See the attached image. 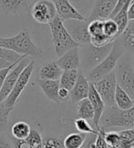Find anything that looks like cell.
Returning a JSON list of instances; mask_svg holds the SVG:
<instances>
[{
	"instance_id": "cell-32",
	"label": "cell",
	"mask_w": 134,
	"mask_h": 148,
	"mask_svg": "<svg viewBox=\"0 0 134 148\" xmlns=\"http://www.w3.org/2000/svg\"><path fill=\"white\" fill-rule=\"evenodd\" d=\"M24 56H20L11 50L6 49L3 47H0V58L6 60L10 63H15L20 58H22Z\"/></svg>"
},
{
	"instance_id": "cell-31",
	"label": "cell",
	"mask_w": 134,
	"mask_h": 148,
	"mask_svg": "<svg viewBox=\"0 0 134 148\" xmlns=\"http://www.w3.org/2000/svg\"><path fill=\"white\" fill-rule=\"evenodd\" d=\"M103 24L104 21L102 20H93L88 24V32L92 36H97L104 34L103 32Z\"/></svg>"
},
{
	"instance_id": "cell-2",
	"label": "cell",
	"mask_w": 134,
	"mask_h": 148,
	"mask_svg": "<svg viewBox=\"0 0 134 148\" xmlns=\"http://www.w3.org/2000/svg\"><path fill=\"white\" fill-rule=\"evenodd\" d=\"M48 25L53 47L57 56L59 57L63 56L70 49L79 47V45L76 43L71 36L69 35L68 31L64 25V21L59 16H57Z\"/></svg>"
},
{
	"instance_id": "cell-3",
	"label": "cell",
	"mask_w": 134,
	"mask_h": 148,
	"mask_svg": "<svg viewBox=\"0 0 134 148\" xmlns=\"http://www.w3.org/2000/svg\"><path fill=\"white\" fill-rule=\"evenodd\" d=\"M125 53H126L125 48L122 47V45L120 44V42L117 38L114 41L113 47L111 51V53L108 54V56L98 66H96L90 72L88 73L87 78L88 79V81L94 83L101 78H103L104 76L108 75V74L114 72L119 60Z\"/></svg>"
},
{
	"instance_id": "cell-18",
	"label": "cell",
	"mask_w": 134,
	"mask_h": 148,
	"mask_svg": "<svg viewBox=\"0 0 134 148\" xmlns=\"http://www.w3.org/2000/svg\"><path fill=\"white\" fill-rule=\"evenodd\" d=\"M29 0H0V10L6 14H14L28 9Z\"/></svg>"
},
{
	"instance_id": "cell-30",
	"label": "cell",
	"mask_w": 134,
	"mask_h": 148,
	"mask_svg": "<svg viewBox=\"0 0 134 148\" xmlns=\"http://www.w3.org/2000/svg\"><path fill=\"white\" fill-rule=\"evenodd\" d=\"M12 109L8 108L5 103L0 104V132H5L8 123V116Z\"/></svg>"
},
{
	"instance_id": "cell-38",
	"label": "cell",
	"mask_w": 134,
	"mask_h": 148,
	"mask_svg": "<svg viewBox=\"0 0 134 148\" xmlns=\"http://www.w3.org/2000/svg\"><path fill=\"white\" fill-rule=\"evenodd\" d=\"M104 134L105 131L103 129L99 130V133L95 140V148H108V145H107L104 138Z\"/></svg>"
},
{
	"instance_id": "cell-1",
	"label": "cell",
	"mask_w": 134,
	"mask_h": 148,
	"mask_svg": "<svg viewBox=\"0 0 134 148\" xmlns=\"http://www.w3.org/2000/svg\"><path fill=\"white\" fill-rule=\"evenodd\" d=\"M0 47L11 50L20 56H31L35 59H40L43 55L42 50L32 41L29 32L23 29L11 37H0Z\"/></svg>"
},
{
	"instance_id": "cell-47",
	"label": "cell",
	"mask_w": 134,
	"mask_h": 148,
	"mask_svg": "<svg viewBox=\"0 0 134 148\" xmlns=\"http://www.w3.org/2000/svg\"><path fill=\"white\" fill-rule=\"evenodd\" d=\"M132 128H133V129H134V125H133V127H132Z\"/></svg>"
},
{
	"instance_id": "cell-21",
	"label": "cell",
	"mask_w": 134,
	"mask_h": 148,
	"mask_svg": "<svg viewBox=\"0 0 134 148\" xmlns=\"http://www.w3.org/2000/svg\"><path fill=\"white\" fill-rule=\"evenodd\" d=\"M77 110H78V115L79 118L86 119L88 121H93L95 115L94 108L88 98L79 101L77 106Z\"/></svg>"
},
{
	"instance_id": "cell-26",
	"label": "cell",
	"mask_w": 134,
	"mask_h": 148,
	"mask_svg": "<svg viewBox=\"0 0 134 148\" xmlns=\"http://www.w3.org/2000/svg\"><path fill=\"white\" fill-rule=\"evenodd\" d=\"M130 5H131V4L130 5H126L122 9L118 12V14H116L111 18L118 25L119 31V36L123 33V31L126 29L127 25H129L130 19H129V16H128V10H129V6Z\"/></svg>"
},
{
	"instance_id": "cell-41",
	"label": "cell",
	"mask_w": 134,
	"mask_h": 148,
	"mask_svg": "<svg viewBox=\"0 0 134 148\" xmlns=\"http://www.w3.org/2000/svg\"><path fill=\"white\" fill-rule=\"evenodd\" d=\"M97 136L95 134H89V136H87L86 142L82 148H95V140Z\"/></svg>"
},
{
	"instance_id": "cell-25",
	"label": "cell",
	"mask_w": 134,
	"mask_h": 148,
	"mask_svg": "<svg viewBox=\"0 0 134 148\" xmlns=\"http://www.w3.org/2000/svg\"><path fill=\"white\" fill-rule=\"evenodd\" d=\"M69 2L88 20L96 0H69Z\"/></svg>"
},
{
	"instance_id": "cell-4",
	"label": "cell",
	"mask_w": 134,
	"mask_h": 148,
	"mask_svg": "<svg viewBox=\"0 0 134 148\" xmlns=\"http://www.w3.org/2000/svg\"><path fill=\"white\" fill-rule=\"evenodd\" d=\"M113 45L114 42L102 47H95L92 44L79 47L80 65L82 66L83 70L88 73L98 66L111 53Z\"/></svg>"
},
{
	"instance_id": "cell-42",
	"label": "cell",
	"mask_w": 134,
	"mask_h": 148,
	"mask_svg": "<svg viewBox=\"0 0 134 148\" xmlns=\"http://www.w3.org/2000/svg\"><path fill=\"white\" fill-rule=\"evenodd\" d=\"M13 145H14L15 148H32L26 140H17V139H13Z\"/></svg>"
},
{
	"instance_id": "cell-48",
	"label": "cell",
	"mask_w": 134,
	"mask_h": 148,
	"mask_svg": "<svg viewBox=\"0 0 134 148\" xmlns=\"http://www.w3.org/2000/svg\"><path fill=\"white\" fill-rule=\"evenodd\" d=\"M42 148H43V147H42Z\"/></svg>"
},
{
	"instance_id": "cell-16",
	"label": "cell",
	"mask_w": 134,
	"mask_h": 148,
	"mask_svg": "<svg viewBox=\"0 0 134 148\" xmlns=\"http://www.w3.org/2000/svg\"><path fill=\"white\" fill-rule=\"evenodd\" d=\"M37 83L48 99L57 104H60L61 102L59 98V90L60 88L59 80H46L37 78Z\"/></svg>"
},
{
	"instance_id": "cell-33",
	"label": "cell",
	"mask_w": 134,
	"mask_h": 148,
	"mask_svg": "<svg viewBox=\"0 0 134 148\" xmlns=\"http://www.w3.org/2000/svg\"><path fill=\"white\" fill-rule=\"evenodd\" d=\"M114 41H115V39H113V38H111V37H108L105 34L91 37V44L94 45L95 47H105L108 44L113 43Z\"/></svg>"
},
{
	"instance_id": "cell-6",
	"label": "cell",
	"mask_w": 134,
	"mask_h": 148,
	"mask_svg": "<svg viewBox=\"0 0 134 148\" xmlns=\"http://www.w3.org/2000/svg\"><path fill=\"white\" fill-rule=\"evenodd\" d=\"M107 107H117L115 103V94L118 86L115 73L112 72L98 81L92 83Z\"/></svg>"
},
{
	"instance_id": "cell-15",
	"label": "cell",
	"mask_w": 134,
	"mask_h": 148,
	"mask_svg": "<svg viewBox=\"0 0 134 148\" xmlns=\"http://www.w3.org/2000/svg\"><path fill=\"white\" fill-rule=\"evenodd\" d=\"M89 88H90V82L88 81L87 76L82 72H79V78L75 86L70 91V99L72 103H78L83 99L88 97Z\"/></svg>"
},
{
	"instance_id": "cell-45",
	"label": "cell",
	"mask_w": 134,
	"mask_h": 148,
	"mask_svg": "<svg viewBox=\"0 0 134 148\" xmlns=\"http://www.w3.org/2000/svg\"><path fill=\"white\" fill-rule=\"evenodd\" d=\"M131 58H132V66H133V69H134V56L131 57Z\"/></svg>"
},
{
	"instance_id": "cell-20",
	"label": "cell",
	"mask_w": 134,
	"mask_h": 148,
	"mask_svg": "<svg viewBox=\"0 0 134 148\" xmlns=\"http://www.w3.org/2000/svg\"><path fill=\"white\" fill-rule=\"evenodd\" d=\"M115 103L116 106L120 110H129L134 105V99L120 86H117L115 94Z\"/></svg>"
},
{
	"instance_id": "cell-28",
	"label": "cell",
	"mask_w": 134,
	"mask_h": 148,
	"mask_svg": "<svg viewBox=\"0 0 134 148\" xmlns=\"http://www.w3.org/2000/svg\"><path fill=\"white\" fill-rule=\"evenodd\" d=\"M103 32L106 36H108V37L113 38V39H115V40H116L117 38L119 36V31L118 25L111 18L107 19V20L104 21Z\"/></svg>"
},
{
	"instance_id": "cell-34",
	"label": "cell",
	"mask_w": 134,
	"mask_h": 148,
	"mask_svg": "<svg viewBox=\"0 0 134 148\" xmlns=\"http://www.w3.org/2000/svg\"><path fill=\"white\" fill-rule=\"evenodd\" d=\"M104 138L107 145L110 147H116L120 142L119 134L117 132H105Z\"/></svg>"
},
{
	"instance_id": "cell-5",
	"label": "cell",
	"mask_w": 134,
	"mask_h": 148,
	"mask_svg": "<svg viewBox=\"0 0 134 148\" xmlns=\"http://www.w3.org/2000/svg\"><path fill=\"white\" fill-rule=\"evenodd\" d=\"M130 53L126 52L119 60L114 73L118 86L134 99V69Z\"/></svg>"
},
{
	"instance_id": "cell-35",
	"label": "cell",
	"mask_w": 134,
	"mask_h": 148,
	"mask_svg": "<svg viewBox=\"0 0 134 148\" xmlns=\"http://www.w3.org/2000/svg\"><path fill=\"white\" fill-rule=\"evenodd\" d=\"M43 148H66L62 140L56 137H49L44 140Z\"/></svg>"
},
{
	"instance_id": "cell-9",
	"label": "cell",
	"mask_w": 134,
	"mask_h": 148,
	"mask_svg": "<svg viewBox=\"0 0 134 148\" xmlns=\"http://www.w3.org/2000/svg\"><path fill=\"white\" fill-rule=\"evenodd\" d=\"M33 71H34V61H30L28 66L23 70L20 76L18 77V80L17 81L14 88H13L11 93L8 96V98L4 101L5 105L8 108L12 109V110L14 109V106L17 104L19 96L21 95L25 87L27 86V85L28 84Z\"/></svg>"
},
{
	"instance_id": "cell-37",
	"label": "cell",
	"mask_w": 134,
	"mask_h": 148,
	"mask_svg": "<svg viewBox=\"0 0 134 148\" xmlns=\"http://www.w3.org/2000/svg\"><path fill=\"white\" fill-rule=\"evenodd\" d=\"M25 57H27V56H24L22 58H20L19 60H17V62H15V63H13L11 66H8V67H6V68H3V69H1L0 70V91H1V89H2V87H3V85H4V83H5V80H6V76H8V75L9 74V72L11 71V70L14 68L17 64L20 62L23 58H25Z\"/></svg>"
},
{
	"instance_id": "cell-8",
	"label": "cell",
	"mask_w": 134,
	"mask_h": 148,
	"mask_svg": "<svg viewBox=\"0 0 134 148\" xmlns=\"http://www.w3.org/2000/svg\"><path fill=\"white\" fill-rule=\"evenodd\" d=\"M31 16L39 24H49L57 16V11L51 0H38L31 9Z\"/></svg>"
},
{
	"instance_id": "cell-22",
	"label": "cell",
	"mask_w": 134,
	"mask_h": 148,
	"mask_svg": "<svg viewBox=\"0 0 134 148\" xmlns=\"http://www.w3.org/2000/svg\"><path fill=\"white\" fill-rule=\"evenodd\" d=\"M79 74V70H67V71H63L62 75L59 79L60 87L67 88L69 91H71L72 88L75 86L77 81H78Z\"/></svg>"
},
{
	"instance_id": "cell-43",
	"label": "cell",
	"mask_w": 134,
	"mask_h": 148,
	"mask_svg": "<svg viewBox=\"0 0 134 148\" xmlns=\"http://www.w3.org/2000/svg\"><path fill=\"white\" fill-rule=\"evenodd\" d=\"M128 16H129L130 21L134 20V0L131 2V5L129 6V10H128Z\"/></svg>"
},
{
	"instance_id": "cell-19",
	"label": "cell",
	"mask_w": 134,
	"mask_h": 148,
	"mask_svg": "<svg viewBox=\"0 0 134 148\" xmlns=\"http://www.w3.org/2000/svg\"><path fill=\"white\" fill-rule=\"evenodd\" d=\"M118 40L125 48L126 52L134 55V20L129 22L123 33L118 37Z\"/></svg>"
},
{
	"instance_id": "cell-10",
	"label": "cell",
	"mask_w": 134,
	"mask_h": 148,
	"mask_svg": "<svg viewBox=\"0 0 134 148\" xmlns=\"http://www.w3.org/2000/svg\"><path fill=\"white\" fill-rule=\"evenodd\" d=\"M29 63H30V60L28 58V56L25 57V58H23L9 72V74L8 75V76H6V78L5 80L1 91H0V104L8 98V96L11 93L13 88H14L17 81L18 80V77L20 76L23 70L28 66Z\"/></svg>"
},
{
	"instance_id": "cell-23",
	"label": "cell",
	"mask_w": 134,
	"mask_h": 148,
	"mask_svg": "<svg viewBox=\"0 0 134 148\" xmlns=\"http://www.w3.org/2000/svg\"><path fill=\"white\" fill-rule=\"evenodd\" d=\"M31 128L28 123L23 121L17 122L11 127V134L13 137L17 140H26L29 136Z\"/></svg>"
},
{
	"instance_id": "cell-46",
	"label": "cell",
	"mask_w": 134,
	"mask_h": 148,
	"mask_svg": "<svg viewBox=\"0 0 134 148\" xmlns=\"http://www.w3.org/2000/svg\"><path fill=\"white\" fill-rule=\"evenodd\" d=\"M108 148H113V147H110V146H108Z\"/></svg>"
},
{
	"instance_id": "cell-39",
	"label": "cell",
	"mask_w": 134,
	"mask_h": 148,
	"mask_svg": "<svg viewBox=\"0 0 134 148\" xmlns=\"http://www.w3.org/2000/svg\"><path fill=\"white\" fill-rule=\"evenodd\" d=\"M59 98L60 102L67 101L68 99L70 98V91L68 90L67 88L60 87L59 90Z\"/></svg>"
},
{
	"instance_id": "cell-11",
	"label": "cell",
	"mask_w": 134,
	"mask_h": 148,
	"mask_svg": "<svg viewBox=\"0 0 134 148\" xmlns=\"http://www.w3.org/2000/svg\"><path fill=\"white\" fill-rule=\"evenodd\" d=\"M119 0H96L88 21L110 19Z\"/></svg>"
},
{
	"instance_id": "cell-27",
	"label": "cell",
	"mask_w": 134,
	"mask_h": 148,
	"mask_svg": "<svg viewBox=\"0 0 134 148\" xmlns=\"http://www.w3.org/2000/svg\"><path fill=\"white\" fill-rule=\"evenodd\" d=\"M75 126L79 133L86 134H95L98 136V134L99 133V130H97L93 126V125H90L88 123V121L83 118H78L74 121Z\"/></svg>"
},
{
	"instance_id": "cell-13",
	"label": "cell",
	"mask_w": 134,
	"mask_h": 148,
	"mask_svg": "<svg viewBox=\"0 0 134 148\" xmlns=\"http://www.w3.org/2000/svg\"><path fill=\"white\" fill-rule=\"evenodd\" d=\"M55 5L57 16H59L63 21L70 20V19H86L77 10L69 0H51Z\"/></svg>"
},
{
	"instance_id": "cell-29",
	"label": "cell",
	"mask_w": 134,
	"mask_h": 148,
	"mask_svg": "<svg viewBox=\"0 0 134 148\" xmlns=\"http://www.w3.org/2000/svg\"><path fill=\"white\" fill-rule=\"evenodd\" d=\"M27 143L32 148H42L44 141L42 139L41 134L35 129H31L29 136L26 139Z\"/></svg>"
},
{
	"instance_id": "cell-17",
	"label": "cell",
	"mask_w": 134,
	"mask_h": 148,
	"mask_svg": "<svg viewBox=\"0 0 134 148\" xmlns=\"http://www.w3.org/2000/svg\"><path fill=\"white\" fill-rule=\"evenodd\" d=\"M63 70L56 62H48L38 70V78L46 80H59Z\"/></svg>"
},
{
	"instance_id": "cell-24",
	"label": "cell",
	"mask_w": 134,
	"mask_h": 148,
	"mask_svg": "<svg viewBox=\"0 0 134 148\" xmlns=\"http://www.w3.org/2000/svg\"><path fill=\"white\" fill-rule=\"evenodd\" d=\"M87 139V134L82 133L70 134L64 139V145L66 148H82Z\"/></svg>"
},
{
	"instance_id": "cell-12",
	"label": "cell",
	"mask_w": 134,
	"mask_h": 148,
	"mask_svg": "<svg viewBox=\"0 0 134 148\" xmlns=\"http://www.w3.org/2000/svg\"><path fill=\"white\" fill-rule=\"evenodd\" d=\"M88 98L91 102L92 106L94 108V113H95L94 119L92 121V125L96 129L99 131L101 129L99 126L100 120L102 118V115H103V114L105 112L106 105H105L104 101L100 97L99 94L98 93L97 90H96L94 85L91 82H90V88H89V94H88Z\"/></svg>"
},
{
	"instance_id": "cell-44",
	"label": "cell",
	"mask_w": 134,
	"mask_h": 148,
	"mask_svg": "<svg viewBox=\"0 0 134 148\" xmlns=\"http://www.w3.org/2000/svg\"><path fill=\"white\" fill-rule=\"evenodd\" d=\"M13 63H10L8 61H6V60H4V59H1L0 58V70L3 69V68H6V67H8L9 66H11Z\"/></svg>"
},
{
	"instance_id": "cell-14",
	"label": "cell",
	"mask_w": 134,
	"mask_h": 148,
	"mask_svg": "<svg viewBox=\"0 0 134 148\" xmlns=\"http://www.w3.org/2000/svg\"><path fill=\"white\" fill-rule=\"evenodd\" d=\"M59 66L63 70H78L80 66L79 47H75L68 50L56 61Z\"/></svg>"
},
{
	"instance_id": "cell-36",
	"label": "cell",
	"mask_w": 134,
	"mask_h": 148,
	"mask_svg": "<svg viewBox=\"0 0 134 148\" xmlns=\"http://www.w3.org/2000/svg\"><path fill=\"white\" fill-rule=\"evenodd\" d=\"M120 140L127 144H134V129L133 128H126L119 132Z\"/></svg>"
},
{
	"instance_id": "cell-7",
	"label": "cell",
	"mask_w": 134,
	"mask_h": 148,
	"mask_svg": "<svg viewBox=\"0 0 134 148\" xmlns=\"http://www.w3.org/2000/svg\"><path fill=\"white\" fill-rule=\"evenodd\" d=\"M89 21L87 19H70L64 21V25L68 31L69 35L76 43L81 46L91 44V36L88 32Z\"/></svg>"
},
{
	"instance_id": "cell-40",
	"label": "cell",
	"mask_w": 134,
	"mask_h": 148,
	"mask_svg": "<svg viewBox=\"0 0 134 148\" xmlns=\"http://www.w3.org/2000/svg\"><path fill=\"white\" fill-rule=\"evenodd\" d=\"M0 148H15V146L8 137L0 134Z\"/></svg>"
}]
</instances>
